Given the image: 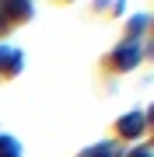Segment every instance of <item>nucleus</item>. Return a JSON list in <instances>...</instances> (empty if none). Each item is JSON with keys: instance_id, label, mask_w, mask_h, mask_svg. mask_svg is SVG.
I'll return each mask as SVG.
<instances>
[{"instance_id": "f257e3e1", "label": "nucleus", "mask_w": 154, "mask_h": 157, "mask_svg": "<svg viewBox=\"0 0 154 157\" xmlns=\"http://www.w3.org/2000/svg\"><path fill=\"white\" fill-rule=\"evenodd\" d=\"M137 59H140L137 45H119V49H116V56H112V63H116L119 70H130V67H137Z\"/></svg>"}, {"instance_id": "f03ea898", "label": "nucleus", "mask_w": 154, "mask_h": 157, "mask_svg": "<svg viewBox=\"0 0 154 157\" xmlns=\"http://www.w3.org/2000/svg\"><path fill=\"white\" fill-rule=\"evenodd\" d=\"M140 129H144V115H140V112H133V115L119 119V133H123V136H137Z\"/></svg>"}, {"instance_id": "20e7f679", "label": "nucleus", "mask_w": 154, "mask_h": 157, "mask_svg": "<svg viewBox=\"0 0 154 157\" xmlns=\"http://www.w3.org/2000/svg\"><path fill=\"white\" fill-rule=\"evenodd\" d=\"M7 14H32V4H11V7H7Z\"/></svg>"}, {"instance_id": "39448f33", "label": "nucleus", "mask_w": 154, "mask_h": 157, "mask_svg": "<svg viewBox=\"0 0 154 157\" xmlns=\"http://www.w3.org/2000/svg\"><path fill=\"white\" fill-rule=\"evenodd\" d=\"M130 157H151V147H140V150H133Z\"/></svg>"}, {"instance_id": "7ed1b4c3", "label": "nucleus", "mask_w": 154, "mask_h": 157, "mask_svg": "<svg viewBox=\"0 0 154 157\" xmlns=\"http://www.w3.org/2000/svg\"><path fill=\"white\" fill-rule=\"evenodd\" d=\"M0 67H4L7 73H18L21 70V56H18L14 49H7V45H0Z\"/></svg>"}]
</instances>
